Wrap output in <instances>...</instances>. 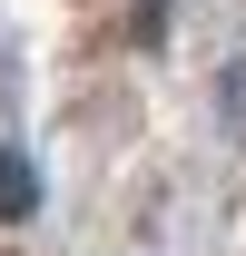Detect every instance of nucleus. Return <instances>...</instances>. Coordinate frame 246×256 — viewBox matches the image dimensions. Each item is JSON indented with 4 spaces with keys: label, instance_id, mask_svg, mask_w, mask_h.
<instances>
[{
    "label": "nucleus",
    "instance_id": "1",
    "mask_svg": "<svg viewBox=\"0 0 246 256\" xmlns=\"http://www.w3.org/2000/svg\"><path fill=\"white\" fill-rule=\"evenodd\" d=\"M30 207H40V168L20 148H0V226H30Z\"/></svg>",
    "mask_w": 246,
    "mask_h": 256
},
{
    "label": "nucleus",
    "instance_id": "2",
    "mask_svg": "<svg viewBox=\"0 0 246 256\" xmlns=\"http://www.w3.org/2000/svg\"><path fill=\"white\" fill-rule=\"evenodd\" d=\"M128 10H138V50H158L168 40V0H128Z\"/></svg>",
    "mask_w": 246,
    "mask_h": 256
}]
</instances>
